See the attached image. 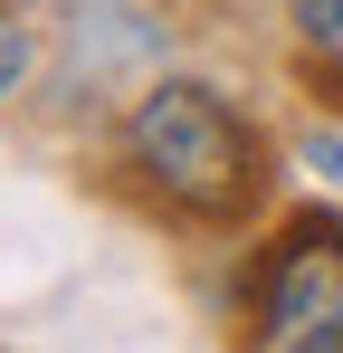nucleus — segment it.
<instances>
[{"label":"nucleus","mask_w":343,"mask_h":353,"mask_svg":"<svg viewBox=\"0 0 343 353\" xmlns=\"http://www.w3.org/2000/svg\"><path fill=\"white\" fill-rule=\"evenodd\" d=\"M124 163L163 191L181 220H248L258 210V191H267V143H258V124L238 115L229 96L210 86H191V77H153L143 96H134V115H124Z\"/></svg>","instance_id":"1"},{"label":"nucleus","mask_w":343,"mask_h":353,"mask_svg":"<svg viewBox=\"0 0 343 353\" xmlns=\"http://www.w3.org/2000/svg\"><path fill=\"white\" fill-rule=\"evenodd\" d=\"M258 344L277 353H343V220L305 210L258 268Z\"/></svg>","instance_id":"2"},{"label":"nucleus","mask_w":343,"mask_h":353,"mask_svg":"<svg viewBox=\"0 0 343 353\" xmlns=\"http://www.w3.org/2000/svg\"><path fill=\"white\" fill-rule=\"evenodd\" d=\"M286 19H295V48L343 86V0H286Z\"/></svg>","instance_id":"3"},{"label":"nucleus","mask_w":343,"mask_h":353,"mask_svg":"<svg viewBox=\"0 0 343 353\" xmlns=\"http://www.w3.org/2000/svg\"><path fill=\"white\" fill-rule=\"evenodd\" d=\"M29 58H39V48H29V29H19V19H0V105L19 96V77H29Z\"/></svg>","instance_id":"4"},{"label":"nucleus","mask_w":343,"mask_h":353,"mask_svg":"<svg viewBox=\"0 0 343 353\" xmlns=\"http://www.w3.org/2000/svg\"><path fill=\"white\" fill-rule=\"evenodd\" d=\"M305 163H324V172H343V134H324V143H305Z\"/></svg>","instance_id":"5"}]
</instances>
